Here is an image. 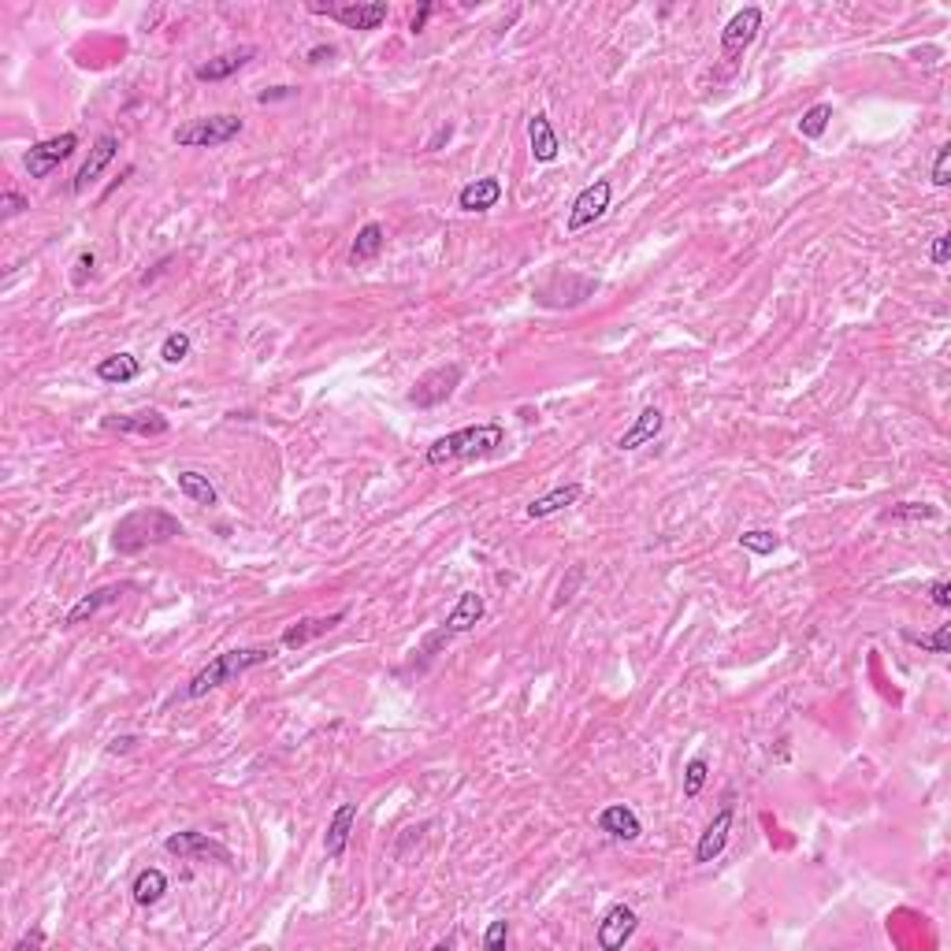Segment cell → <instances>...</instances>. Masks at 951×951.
I'll return each mask as SVG.
<instances>
[{
	"label": "cell",
	"mask_w": 951,
	"mask_h": 951,
	"mask_svg": "<svg viewBox=\"0 0 951 951\" xmlns=\"http://www.w3.org/2000/svg\"><path fill=\"white\" fill-rule=\"evenodd\" d=\"M342 617H346V610L331 613V617H301V621H294V625L283 632V647H305L309 639L327 636L331 628L342 625Z\"/></svg>",
	"instance_id": "obj_25"
},
{
	"label": "cell",
	"mask_w": 951,
	"mask_h": 951,
	"mask_svg": "<svg viewBox=\"0 0 951 951\" xmlns=\"http://www.w3.org/2000/svg\"><path fill=\"white\" fill-rule=\"evenodd\" d=\"M528 145H532V157L539 160V164H554V160H558L561 138L558 131H554L547 112H535V116L528 119Z\"/></svg>",
	"instance_id": "obj_21"
},
{
	"label": "cell",
	"mask_w": 951,
	"mask_h": 951,
	"mask_svg": "<svg viewBox=\"0 0 951 951\" xmlns=\"http://www.w3.org/2000/svg\"><path fill=\"white\" fill-rule=\"evenodd\" d=\"M75 149H79V134L64 131V134H56V138H45V142L30 145L27 157H23V168H27L30 179H49Z\"/></svg>",
	"instance_id": "obj_8"
},
{
	"label": "cell",
	"mask_w": 951,
	"mask_h": 951,
	"mask_svg": "<svg viewBox=\"0 0 951 951\" xmlns=\"http://www.w3.org/2000/svg\"><path fill=\"white\" fill-rule=\"evenodd\" d=\"M506 446V428L502 424H469V428H457L443 439H435L428 446V465L431 469H443L454 461H476V457H491Z\"/></svg>",
	"instance_id": "obj_2"
},
{
	"label": "cell",
	"mask_w": 951,
	"mask_h": 951,
	"mask_svg": "<svg viewBox=\"0 0 951 951\" xmlns=\"http://www.w3.org/2000/svg\"><path fill=\"white\" fill-rule=\"evenodd\" d=\"M253 56H257V49H253V45H242V49H231V53H220V56H212V60H205V64H197L194 75L201 82H223V79H231L235 71H242Z\"/></svg>",
	"instance_id": "obj_22"
},
{
	"label": "cell",
	"mask_w": 951,
	"mask_h": 951,
	"mask_svg": "<svg viewBox=\"0 0 951 951\" xmlns=\"http://www.w3.org/2000/svg\"><path fill=\"white\" fill-rule=\"evenodd\" d=\"M483 613H487V606H483V595H476V591H461L454 602V610H450V617L443 621V628L435 632V636L424 639V647H420V654L424 658H431V654L439 651L443 643H450L454 636H465V632H472V628L483 621Z\"/></svg>",
	"instance_id": "obj_5"
},
{
	"label": "cell",
	"mask_w": 951,
	"mask_h": 951,
	"mask_svg": "<svg viewBox=\"0 0 951 951\" xmlns=\"http://www.w3.org/2000/svg\"><path fill=\"white\" fill-rule=\"evenodd\" d=\"M279 97H294V86H275V90H264L257 101H261V105H268V101H279Z\"/></svg>",
	"instance_id": "obj_42"
},
{
	"label": "cell",
	"mask_w": 951,
	"mask_h": 951,
	"mask_svg": "<svg viewBox=\"0 0 951 951\" xmlns=\"http://www.w3.org/2000/svg\"><path fill=\"white\" fill-rule=\"evenodd\" d=\"M160 357H164L168 365H183L186 357H190V335H186V331H171L168 339L160 342Z\"/></svg>",
	"instance_id": "obj_32"
},
{
	"label": "cell",
	"mask_w": 951,
	"mask_h": 951,
	"mask_svg": "<svg viewBox=\"0 0 951 951\" xmlns=\"http://www.w3.org/2000/svg\"><path fill=\"white\" fill-rule=\"evenodd\" d=\"M758 30H762V8L758 4H747V8H740V12L732 15L729 23H725V30H721V56L725 60H736V56L747 49V45H755Z\"/></svg>",
	"instance_id": "obj_11"
},
{
	"label": "cell",
	"mask_w": 951,
	"mask_h": 951,
	"mask_svg": "<svg viewBox=\"0 0 951 951\" xmlns=\"http://www.w3.org/2000/svg\"><path fill=\"white\" fill-rule=\"evenodd\" d=\"M353 825H357V803H342V807L331 814V821H327V833H324V851H327V859H331V862L346 855L350 836H353Z\"/></svg>",
	"instance_id": "obj_20"
},
{
	"label": "cell",
	"mask_w": 951,
	"mask_h": 951,
	"mask_svg": "<svg viewBox=\"0 0 951 951\" xmlns=\"http://www.w3.org/2000/svg\"><path fill=\"white\" fill-rule=\"evenodd\" d=\"M829 119H833V105L829 101H821V105L807 108L803 112V119H799V134L807 138V142H818L821 134L829 131Z\"/></svg>",
	"instance_id": "obj_30"
},
{
	"label": "cell",
	"mask_w": 951,
	"mask_h": 951,
	"mask_svg": "<svg viewBox=\"0 0 951 951\" xmlns=\"http://www.w3.org/2000/svg\"><path fill=\"white\" fill-rule=\"evenodd\" d=\"M275 658V643H268V647H235V651H223L216 654L209 665H201L194 673V680L186 684V699H201V695H209V691L223 688V684H231V680H238L242 673H249V669H257V665L272 662Z\"/></svg>",
	"instance_id": "obj_3"
},
{
	"label": "cell",
	"mask_w": 951,
	"mask_h": 951,
	"mask_svg": "<svg viewBox=\"0 0 951 951\" xmlns=\"http://www.w3.org/2000/svg\"><path fill=\"white\" fill-rule=\"evenodd\" d=\"M164 851L168 855H179V859H216L223 866H231V847L212 840L209 833H171L164 840Z\"/></svg>",
	"instance_id": "obj_12"
},
{
	"label": "cell",
	"mask_w": 951,
	"mask_h": 951,
	"mask_svg": "<svg viewBox=\"0 0 951 951\" xmlns=\"http://www.w3.org/2000/svg\"><path fill=\"white\" fill-rule=\"evenodd\" d=\"M331 56H335V45H316V49H309V64H324Z\"/></svg>",
	"instance_id": "obj_43"
},
{
	"label": "cell",
	"mask_w": 951,
	"mask_h": 951,
	"mask_svg": "<svg viewBox=\"0 0 951 951\" xmlns=\"http://www.w3.org/2000/svg\"><path fill=\"white\" fill-rule=\"evenodd\" d=\"M929 261L937 264V268H944V264L951 261V235L940 231V235L933 238V246H929Z\"/></svg>",
	"instance_id": "obj_38"
},
{
	"label": "cell",
	"mask_w": 951,
	"mask_h": 951,
	"mask_svg": "<svg viewBox=\"0 0 951 951\" xmlns=\"http://www.w3.org/2000/svg\"><path fill=\"white\" fill-rule=\"evenodd\" d=\"M175 483H179V491H183L194 506H205V509H212L216 502H220V495H216V487L209 483V476L205 472H197V469H183L179 476H175Z\"/></svg>",
	"instance_id": "obj_28"
},
{
	"label": "cell",
	"mask_w": 951,
	"mask_h": 951,
	"mask_svg": "<svg viewBox=\"0 0 951 951\" xmlns=\"http://www.w3.org/2000/svg\"><path fill=\"white\" fill-rule=\"evenodd\" d=\"M506 940H509V922H491L487 933H483V948L498 951V948H506Z\"/></svg>",
	"instance_id": "obj_37"
},
{
	"label": "cell",
	"mask_w": 951,
	"mask_h": 951,
	"mask_svg": "<svg viewBox=\"0 0 951 951\" xmlns=\"http://www.w3.org/2000/svg\"><path fill=\"white\" fill-rule=\"evenodd\" d=\"M599 829L606 836H613V840H621V844H632L643 833V821H639V814L628 803H610L599 814Z\"/></svg>",
	"instance_id": "obj_19"
},
{
	"label": "cell",
	"mask_w": 951,
	"mask_h": 951,
	"mask_svg": "<svg viewBox=\"0 0 951 951\" xmlns=\"http://www.w3.org/2000/svg\"><path fill=\"white\" fill-rule=\"evenodd\" d=\"M309 12L327 15V19L342 23L346 30H379L383 23H387L391 8H387L383 0H372V4H357V0H350V4H309Z\"/></svg>",
	"instance_id": "obj_9"
},
{
	"label": "cell",
	"mask_w": 951,
	"mask_h": 951,
	"mask_svg": "<svg viewBox=\"0 0 951 951\" xmlns=\"http://www.w3.org/2000/svg\"><path fill=\"white\" fill-rule=\"evenodd\" d=\"M183 535V521L157 506H138L127 517H119L116 532H112V547L119 554H138L145 547H164L171 539Z\"/></svg>",
	"instance_id": "obj_1"
},
{
	"label": "cell",
	"mask_w": 951,
	"mask_h": 951,
	"mask_svg": "<svg viewBox=\"0 0 951 951\" xmlns=\"http://www.w3.org/2000/svg\"><path fill=\"white\" fill-rule=\"evenodd\" d=\"M929 599H933V606H940V610H951V584L948 580H933Z\"/></svg>",
	"instance_id": "obj_40"
},
{
	"label": "cell",
	"mask_w": 951,
	"mask_h": 951,
	"mask_svg": "<svg viewBox=\"0 0 951 951\" xmlns=\"http://www.w3.org/2000/svg\"><path fill=\"white\" fill-rule=\"evenodd\" d=\"M706 777H710V766H706V758H691L688 766H684V799H695V795L703 792Z\"/></svg>",
	"instance_id": "obj_33"
},
{
	"label": "cell",
	"mask_w": 951,
	"mask_h": 951,
	"mask_svg": "<svg viewBox=\"0 0 951 951\" xmlns=\"http://www.w3.org/2000/svg\"><path fill=\"white\" fill-rule=\"evenodd\" d=\"M134 903H142V907H153V903H160L164 899V892H168V873L157 870V866H149V870H142L138 877H134Z\"/></svg>",
	"instance_id": "obj_29"
},
{
	"label": "cell",
	"mask_w": 951,
	"mask_h": 951,
	"mask_svg": "<svg viewBox=\"0 0 951 951\" xmlns=\"http://www.w3.org/2000/svg\"><path fill=\"white\" fill-rule=\"evenodd\" d=\"M428 15H431V4H424V8H420V15H413L409 30H413V34H420V30H424V23H428Z\"/></svg>",
	"instance_id": "obj_45"
},
{
	"label": "cell",
	"mask_w": 951,
	"mask_h": 951,
	"mask_svg": "<svg viewBox=\"0 0 951 951\" xmlns=\"http://www.w3.org/2000/svg\"><path fill=\"white\" fill-rule=\"evenodd\" d=\"M450 134H454V131H450V127H439V131L431 134L428 149H439V145H443V142H450Z\"/></svg>",
	"instance_id": "obj_46"
},
{
	"label": "cell",
	"mask_w": 951,
	"mask_h": 951,
	"mask_svg": "<svg viewBox=\"0 0 951 951\" xmlns=\"http://www.w3.org/2000/svg\"><path fill=\"white\" fill-rule=\"evenodd\" d=\"M461 379H465V368H461V365L431 368V372H424V376L413 383V391H409V405H417V409H435V405L450 402V398H454V391L461 387Z\"/></svg>",
	"instance_id": "obj_7"
},
{
	"label": "cell",
	"mask_w": 951,
	"mask_h": 951,
	"mask_svg": "<svg viewBox=\"0 0 951 951\" xmlns=\"http://www.w3.org/2000/svg\"><path fill=\"white\" fill-rule=\"evenodd\" d=\"M30 944H34V948H41V944H45V933H41V929H34V933H27V937H23V940H19V944H15V951H27Z\"/></svg>",
	"instance_id": "obj_44"
},
{
	"label": "cell",
	"mask_w": 951,
	"mask_h": 951,
	"mask_svg": "<svg viewBox=\"0 0 951 951\" xmlns=\"http://www.w3.org/2000/svg\"><path fill=\"white\" fill-rule=\"evenodd\" d=\"M729 836H732V803H725V807L714 814V821L703 829V836H699V844H695V862H699V866L714 862L717 855L725 851Z\"/></svg>",
	"instance_id": "obj_17"
},
{
	"label": "cell",
	"mask_w": 951,
	"mask_h": 951,
	"mask_svg": "<svg viewBox=\"0 0 951 951\" xmlns=\"http://www.w3.org/2000/svg\"><path fill=\"white\" fill-rule=\"evenodd\" d=\"M907 639H911L914 647H922V651L948 654L951 651V625H940L937 632H929V636H914V632H907Z\"/></svg>",
	"instance_id": "obj_34"
},
{
	"label": "cell",
	"mask_w": 951,
	"mask_h": 951,
	"mask_svg": "<svg viewBox=\"0 0 951 951\" xmlns=\"http://www.w3.org/2000/svg\"><path fill=\"white\" fill-rule=\"evenodd\" d=\"M101 424H105V431H119V435H142V439H160V435H168V431H171L168 417H164V413H157V409L116 413V417H105Z\"/></svg>",
	"instance_id": "obj_14"
},
{
	"label": "cell",
	"mask_w": 951,
	"mask_h": 951,
	"mask_svg": "<svg viewBox=\"0 0 951 951\" xmlns=\"http://www.w3.org/2000/svg\"><path fill=\"white\" fill-rule=\"evenodd\" d=\"M93 264H97V257H93V253H82L79 261H75V268H79V272H75V287H82V283H86V272L93 275Z\"/></svg>",
	"instance_id": "obj_41"
},
{
	"label": "cell",
	"mask_w": 951,
	"mask_h": 951,
	"mask_svg": "<svg viewBox=\"0 0 951 951\" xmlns=\"http://www.w3.org/2000/svg\"><path fill=\"white\" fill-rule=\"evenodd\" d=\"M610 201H613V183H610V179H595L591 186H584V190L576 194L573 209H569L565 231H569V235H580L584 227H591V223L602 220V216L610 212Z\"/></svg>",
	"instance_id": "obj_10"
},
{
	"label": "cell",
	"mask_w": 951,
	"mask_h": 951,
	"mask_svg": "<svg viewBox=\"0 0 951 951\" xmlns=\"http://www.w3.org/2000/svg\"><path fill=\"white\" fill-rule=\"evenodd\" d=\"M131 587L127 584H105V587H97V591H90V595H82L71 610H67V617H64V628H75V625H86L90 617H97V613L105 610V606H116L123 595H127Z\"/></svg>",
	"instance_id": "obj_15"
},
{
	"label": "cell",
	"mask_w": 951,
	"mask_h": 951,
	"mask_svg": "<svg viewBox=\"0 0 951 951\" xmlns=\"http://www.w3.org/2000/svg\"><path fill=\"white\" fill-rule=\"evenodd\" d=\"M740 547L751 550V554H758V558H769L773 550L781 547V535L777 532H766V528H751V532L740 535Z\"/></svg>",
	"instance_id": "obj_31"
},
{
	"label": "cell",
	"mask_w": 951,
	"mask_h": 951,
	"mask_svg": "<svg viewBox=\"0 0 951 951\" xmlns=\"http://www.w3.org/2000/svg\"><path fill=\"white\" fill-rule=\"evenodd\" d=\"M665 424V413L658 409V405H647L643 413L636 417V424L617 439V450H639V446H647L658 439V431H662Z\"/></svg>",
	"instance_id": "obj_24"
},
{
	"label": "cell",
	"mask_w": 951,
	"mask_h": 951,
	"mask_svg": "<svg viewBox=\"0 0 951 951\" xmlns=\"http://www.w3.org/2000/svg\"><path fill=\"white\" fill-rule=\"evenodd\" d=\"M502 179L498 175H483V179H472L457 190V209L461 212H491L502 201Z\"/></svg>",
	"instance_id": "obj_16"
},
{
	"label": "cell",
	"mask_w": 951,
	"mask_h": 951,
	"mask_svg": "<svg viewBox=\"0 0 951 951\" xmlns=\"http://www.w3.org/2000/svg\"><path fill=\"white\" fill-rule=\"evenodd\" d=\"M383 246H387V231H383V223H365V227L357 231V238H353L350 261L353 264L376 261L379 253H383Z\"/></svg>",
	"instance_id": "obj_27"
},
{
	"label": "cell",
	"mask_w": 951,
	"mask_h": 951,
	"mask_svg": "<svg viewBox=\"0 0 951 951\" xmlns=\"http://www.w3.org/2000/svg\"><path fill=\"white\" fill-rule=\"evenodd\" d=\"M948 168H951V145H940L937 160H933V186H940V190H944V186L951 183Z\"/></svg>",
	"instance_id": "obj_36"
},
{
	"label": "cell",
	"mask_w": 951,
	"mask_h": 951,
	"mask_svg": "<svg viewBox=\"0 0 951 951\" xmlns=\"http://www.w3.org/2000/svg\"><path fill=\"white\" fill-rule=\"evenodd\" d=\"M888 517H896V521H933V517H940V509L929 506V502H903Z\"/></svg>",
	"instance_id": "obj_35"
},
{
	"label": "cell",
	"mask_w": 951,
	"mask_h": 951,
	"mask_svg": "<svg viewBox=\"0 0 951 951\" xmlns=\"http://www.w3.org/2000/svg\"><path fill=\"white\" fill-rule=\"evenodd\" d=\"M242 116H231V112H220V116H201V119H186L183 127H175V145L183 149H220V145L235 142L242 134Z\"/></svg>",
	"instance_id": "obj_4"
},
{
	"label": "cell",
	"mask_w": 951,
	"mask_h": 951,
	"mask_svg": "<svg viewBox=\"0 0 951 951\" xmlns=\"http://www.w3.org/2000/svg\"><path fill=\"white\" fill-rule=\"evenodd\" d=\"M116 153H119V138H116V134H101V138L93 142L90 157H86V164H82L79 175H75L71 190H75V194H86V186L101 179V171H105L108 164L116 160Z\"/></svg>",
	"instance_id": "obj_18"
},
{
	"label": "cell",
	"mask_w": 951,
	"mask_h": 951,
	"mask_svg": "<svg viewBox=\"0 0 951 951\" xmlns=\"http://www.w3.org/2000/svg\"><path fill=\"white\" fill-rule=\"evenodd\" d=\"M580 495H584V487L580 483H561V487H554V491H547L543 498H532L528 502V517L532 521H547V517H554V513H561V509H569L580 502Z\"/></svg>",
	"instance_id": "obj_23"
},
{
	"label": "cell",
	"mask_w": 951,
	"mask_h": 951,
	"mask_svg": "<svg viewBox=\"0 0 951 951\" xmlns=\"http://www.w3.org/2000/svg\"><path fill=\"white\" fill-rule=\"evenodd\" d=\"M0 205H4V216L12 220V216H19V212H27L30 209V201L19 190H4V197H0Z\"/></svg>",
	"instance_id": "obj_39"
},
{
	"label": "cell",
	"mask_w": 951,
	"mask_h": 951,
	"mask_svg": "<svg viewBox=\"0 0 951 951\" xmlns=\"http://www.w3.org/2000/svg\"><path fill=\"white\" fill-rule=\"evenodd\" d=\"M93 372H97V379H101V383L123 387V383H134V379L142 376V361H138L134 353H112V357H101Z\"/></svg>",
	"instance_id": "obj_26"
},
{
	"label": "cell",
	"mask_w": 951,
	"mask_h": 951,
	"mask_svg": "<svg viewBox=\"0 0 951 951\" xmlns=\"http://www.w3.org/2000/svg\"><path fill=\"white\" fill-rule=\"evenodd\" d=\"M599 290V279H591L584 272H554L535 290V298L550 305V309H573V305H584L591 294Z\"/></svg>",
	"instance_id": "obj_6"
},
{
	"label": "cell",
	"mask_w": 951,
	"mask_h": 951,
	"mask_svg": "<svg viewBox=\"0 0 951 951\" xmlns=\"http://www.w3.org/2000/svg\"><path fill=\"white\" fill-rule=\"evenodd\" d=\"M636 929H639L636 911H632L628 903H613L610 911L602 914L595 940H599V948H602V951H621V948L628 944V940L636 937Z\"/></svg>",
	"instance_id": "obj_13"
}]
</instances>
